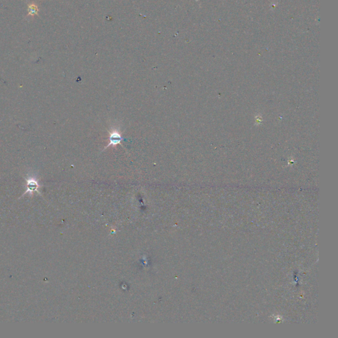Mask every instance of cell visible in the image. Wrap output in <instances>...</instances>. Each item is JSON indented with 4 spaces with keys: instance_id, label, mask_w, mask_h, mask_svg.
Instances as JSON below:
<instances>
[{
    "instance_id": "6da1fadb",
    "label": "cell",
    "mask_w": 338,
    "mask_h": 338,
    "mask_svg": "<svg viewBox=\"0 0 338 338\" xmlns=\"http://www.w3.org/2000/svg\"><path fill=\"white\" fill-rule=\"evenodd\" d=\"M28 16H29V15L34 16V15H38L39 9H38V6H37L35 3H31L28 4Z\"/></svg>"
},
{
    "instance_id": "7a4b0ae2",
    "label": "cell",
    "mask_w": 338,
    "mask_h": 338,
    "mask_svg": "<svg viewBox=\"0 0 338 338\" xmlns=\"http://www.w3.org/2000/svg\"><path fill=\"white\" fill-rule=\"evenodd\" d=\"M122 140V138L120 137V135L118 133H113L110 136V143H112L113 145H116L118 143H120Z\"/></svg>"
}]
</instances>
